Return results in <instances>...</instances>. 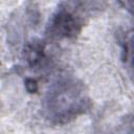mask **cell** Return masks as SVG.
Here are the masks:
<instances>
[{"mask_svg": "<svg viewBox=\"0 0 134 134\" xmlns=\"http://www.w3.org/2000/svg\"><path fill=\"white\" fill-rule=\"evenodd\" d=\"M23 58L27 67L31 69L43 68L48 62L46 47L41 41H34L28 43L23 51Z\"/></svg>", "mask_w": 134, "mask_h": 134, "instance_id": "cell-3", "label": "cell"}, {"mask_svg": "<svg viewBox=\"0 0 134 134\" xmlns=\"http://www.w3.org/2000/svg\"><path fill=\"white\" fill-rule=\"evenodd\" d=\"M79 2L61 3L52 14L46 27V37L51 40L72 39L81 32L84 19L80 13Z\"/></svg>", "mask_w": 134, "mask_h": 134, "instance_id": "cell-2", "label": "cell"}, {"mask_svg": "<svg viewBox=\"0 0 134 134\" xmlns=\"http://www.w3.org/2000/svg\"><path fill=\"white\" fill-rule=\"evenodd\" d=\"M90 108L84 85L71 75H61L48 88L42 102L44 117L53 125L67 124Z\"/></svg>", "mask_w": 134, "mask_h": 134, "instance_id": "cell-1", "label": "cell"}]
</instances>
